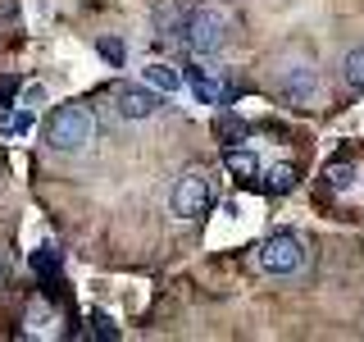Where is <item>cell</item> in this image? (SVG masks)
I'll use <instances>...</instances> for the list:
<instances>
[{
    "label": "cell",
    "mask_w": 364,
    "mask_h": 342,
    "mask_svg": "<svg viewBox=\"0 0 364 342\" xmlns=\"http://www.w3.org/2000/svg\"><path fill=\"white\" fill-rule=\"evenodd\" d=\"M237 32V14L228 5H219V0H205V5H196L187 14V32H182V41L191 46L196 55H219L228 41H232Z\"/></svg>",
    "instance_id": "obj_1"
},
{
    "label": "cell",
    "mask_w": 364,
    "mask_h": 342,
    "mask_svg": "<svg viewBox=\"0 0 364 342\" xmlns=\"http://www.w3.org/2000/svg\"><path fill=\"white\" fill-rule=\"evenodd\" d=\"M91 133H96V123H91V110L87 105H55L50 119H46V146L50 151H82L91 142Z\"/></svg>",
    "instance_id": "obj_2"
},
{
    "label": "cell",
    "mask_w": 364,
    "mask_h": 342,
    "mask_svg": "<svg viewBox=\"0 0 364 342\" xmlns=\"http://www.w3.org/2000/svg\"><path fill=\"white\" fill-rule=\"evenodd\" d=\"M210 205H214V174L200 169V165L187 169V174L173 182V192H168V210H173L178 219H205Z\"/></svg>",
    "instance_id": "obj_3"
},
{
    "label": "cell",
    "mask_w": 364,
    "mask_h": 342,
    "mask_svg": "<svg viewBox=\"0 0 364 342\" xmlns=\"http://www.w3.org/2000/svg\"><path fill=\"white\" fill-rule=\"evenodd\" d=\"M273 91H278L287 105H310L318 91V73L305 55H291V60L273 64Z\"/></svg>",
    "instance_id": "obj_4"
},
{
    "label": "cell",
    "mask_w": 364,
    "mask_h": 342,
    "mask_svg": "<svg viewBox=\"0 0 364 342\" xmlns=\"http://www.w3.org/2000/svg\"><path fill=\"white\" fill-rule=\"evenodd\" d=\"M255 260H259V269L264 274H296L305 265V247H301V237L296 233H287V228H282V233H269L264 242L255 247Z\"/></svg>",
    "instance_id": "obj_5"
},
{
    "label": "cell",
    "mask_w": 364,
    "mask_h": 342,
    "mask_svg": "<svg viewBox=\"0 0 364 342\" xmlns=\"http://www.w3.org/2000/svg\"><path fill=\"white\" fill-rule=\"evenodd\" d=\"M159 100H164V91H155L151 83H123L114 87V110H119V119H151L159 110Z\"/></svg>",
    "instance_id": "obj_6"
},
{
    "label": "cell",
    "mask_w": 364,
    "mask_h": 342,
    "mask_svg": "<svg viewBox=\"0 0 364 342\" xmlns=\"http://www.w3.org/2000/svg\"><path fill=\"white\" fill-rule=\"evenodd\" d=\"M182 78L191 83V91H196V100H205V105H219V100H228V87H223L219 68H205V64H196V68H187Z\"/></svg>",
    "instance_id": "obj_7"
},
{
    "label": "cell",
    "mask_w": 364,
    "mask_h": 342,
    "mask_svg": "<svg viewBox=\"0 0 364 342\" xmlns=\"http://www.w3.org/2000/svg\"><path fill=\"white\" fill-rule=\"evenodd\" d=\"M223 165H228V174L237 182H255L259 178V160H255V151H246V146H228Z\"/></svg>",
    "instance_id": "obj_8"
},
{
    "label": "cell",
    "mask_w": 364,
    "mask_h": 342,
    "mask_svg": "<svg viewBox=\"0 0 364 342\" xmlns=\"http://www.w3.org/2000/svg\"><path fill=\"white\" fill-rule=\"evenodd\" d=\"M146 83H151L155 91H168V96H173V91L187 83V78H182V68H178V64L155 60V64H146Z\"/></svg>",
    "instance_id": "obj_9"
},
{
    "label": "cell",
    "mask_w": 364,
    "mask_h": 342,
    "mask_svg": "<svg viewBox=\"0 0 364 342\" xmlns=\"http://www.w3.org/2000/svg\"><path fill=\"white\" fill-rule=\"evenodd\" d=\"M155 28H159V37H178L182 41V32H187V14H182L178 5H159L155 9Z\"/></svg>",
    "instance_id": "obj_10"
},
{
    "label": "cell",
    "mask_w": 364,
    "mask_h": 342,
    "mask_svg": "<svg viewBox=\"0 0 364 342\" xmlns=\"http://www.w3.org/2000/svg\"><path fill=\"white\" fill-rule=\"evenodd\" d=\"M341 78H346L350 91H364V46H350L341 55Z\"/></svg>",
    "instance_id": "obj_11"
},
{
    "label": "cell",
    "mask_w": 364,
    "mask_h": 342,
    "mask_svg": "<svg viewBox=\"0 0 364 342\" xmlns=\"http://www.w3.org/2000/svg\"><path fill=\"white\" fill-rule=\"evenodd\" d=\"M264 178H269V182H264L269 192H291V187H296V169H291V165H273Z\"/></svg>",
    "instance_id": "obj_12"
},
{
    "label": "cell",
    "mask_w": 364,
    "mask_h": 342,
    "mask_svg": "<svg viewBox=\"0 0 364 342\" xmlns=\"http://www.w3.org/2000/svg\"><path fill=\"white\" fill-rule=\"evenodd\" d=\"M55 265H60V256H55V247H41L37 256H32V269H37V274H50Z\"/></svg>",
    "instance_id": "obj_13"
},
{
    "label": "cell",
    "mask_w": 364,
    "mask_h": 342,
    "mask_svg": "<svg viewBox=\"0 0 364 342\" xmlns=\"http://www.w3.org/2000/svg\"><path fill=\"white\" fill-rule=\"evenodd\" d=\"M28 128H32V114H28V110L5 114V133H14V137H18V133H28Z\"/></svg>",
    "instance_id": "obj_14"
},
{
    "label": "cell",
    "mask_w": 364,
    "mask_h": 342,
    "mask_svg": "<svg viewBox=\"0 0 364 342\" xmlns=\"http://www.w3.org/2000/svg\"><path fill=\"white\" fill-rule=\"evenodd\" d=\"M328 182H333V187H350V182H355V169L333 165V169H328Z\"/></svg>",
    "instance_id": "obj_15"
},
{
    "label": "cell",
    "mask_w": 364,
    "mask_h": 342,
    "mask_svg": "<svg viewBox=\"0 0 364 342\" xmlns=\"http://www.w3.org/2000/svg\"><path fill=\"white\" fill-rule=\"evenodd\" d=\"M91 333H100V338H119V328H114L105 315H91Z\"/></svg>",
    "instance_id": "obj_16"
},
{
    "label": "cell",
    "mask_w": 364,
    "mask_h": 342,
    "mask_svg": "<svg viewBox=\"0 0 364 342\" xmlns=\"http://www.w3.org/2000/svg\"><path fill=\"white\" fill-rule=\"evenodd\" d=\"M100 51H105V60H114V64L123 60V46L119 41H100Z\"/></svg>",
    "instance_id": "obj_17"
},
{
    "label": "cell",
    "mask_w": 364,
    "mask_h": 342,
    "mask_svg": "<svg viewBox=\"0 0 364 342\" xmlns=\"http://www.w3.org/2000/svg\"><path fill=\"white\" fill-rule=\"evenodd\" d=\"M5 96H14V83H0V110H5Z\"/></svg>",
    "instance_id": "obj_18"
},
{
    "label": "cell",
    "mask_w": 364,
    "mask_h": 342,
    "mask_svg": "<svg viewBox=\"0 0 364 342\" xmlns=\"http://www.w3.org/2000/svg\"><path fill=\"white\" fill-rule=\"evenodd\" d=\"M0 288H5V265H0Z\"/></svg>",
    "instance_id": "obj_19"
}]
</instances>
